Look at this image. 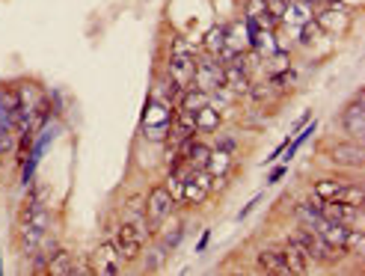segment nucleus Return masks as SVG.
<instances>
[{"label":"nucleus","mask_w":365,"mask_h":276,"mask_svg":"<svg viewBox=\"0 0 365 276\" xmlns=\"http://www.w3.org/2000/svg\"><path fill=\"white\" fill-rule=\"evenodd\" d=\"M149 237H152V235H149V229H145L143 217H125L122 223L116 226L110 244H113L116 252L122 255V262L131 265V262L140 259V252H143L145 244H149Z\"/></svg>","instance_id":"obj_1"},{"label":"nucleus","mask_w":365,"mask_h":276,"mask_svg":"<svg viewBox=\"0 0 365 276\" xmlns=\"http://www.w3.org/2000/svg\"><path fill=\"white\" fill-rule=\"evenodd\" d=\"M175 199L170 196V190L163 184H152L145 190V199H143V223L149 229V235H158V229L167 223V220L175 214Z\"/></svg>","instance_id":"obj_3"},{"label":"nucleus","mask_w":365,"mask_h":276,"mask_svg":"<svg viewBox=\"0 0 365 276\" xmlns=\"http://www.w3.org/2000/svg\"><path fill=\"white\" fill-rule=\"evenodd\" d=\"M208 155H211V143H205L199 134H193L190 140H185L178 145V158L185 160L190 170H205Z\"/></svg>","instance_id":"obj_13"},{"label":"nucleus","mask_w":365,"mask_h":276,"mask_svg":"<svg viewBox=\"0 0 365 276\" xmlns=\"http://www.w3.org/2000/svg\"><path fill=\"white\" fill-rule=\"evenodd\" d=\"M208 241H211V229H205V232H202V237H199V244H196V252L208 250Z\"/></svg>","instance_id":"obj_34"},{"label":"nucleus","mask_w":365,"mask_h":276,"mask_svg":"<svg viewBox=\"0 0 365 276\" xmlns=\"http://www.w3.org/2000/svg\"><path fill=\"white\" fill-rule=\"evenodd\" d=\"M285 173H288V167L282 163V167H277V170H273V173L267 175V184H277V181H282V178H285Z\"/></svg>","instance_id":"obj_33"},{"label":"nucleus","mask_w":365,"mask_h":276,"mask_svg":"<svg viewBox=\"0 0 365 276\" xmlns=\"http://www.w3.org/2000/svg\"><path fill=\"white\" fill-rule=\"evenodd\" d=\"M348 181V178H341V175H327V178H318V181H312V193L315 199H321V202H327V199H333L336 196V190L341 188V184Z\"/></svg>","instance_id":"obj_25"},{"label":"nucleus","mask_w":365,"mask_h":276,"mask_svg":"<svg viewBox=\"0 0 365 276\" xmlns=\"http://www.w3.org/2000/svg\"><path fill=\"white\" fill-rule=\"evenodd\" d=\"M344 252L354 255V259H359V255L365 252V232L359 226L348 229V237H344Z\"/></svg>","instance_id":"obj_28"},{"label":"nucleus","mask_w":365,"mask_h":276,"mask_svg":"<svg viewBox=\"0 0 365 276\" xmlns=\"http://www.w3.org/2000/svg\"><path fill=\"white\" fill-rule=\"evenodd\" d=\"M252 267L259 273H270V276H288V267H285L279 244H264L259 252H255Z\"/></svg>","instance_id":"obj_12"},{"label":"nucleus","mask_w":365,"mask_h":276,"mask_svg":"<svg viewBox=\"0 0 365 276\" xmlns=\"http://www.w3.org/2000/svg\"><path fill=\"white\" fill-rule=\"evenodd\" d=\"M193 86H199L202 92H214L217 86H223V63L217 60V57H208V53L199 51Z\"/></svg>","instance_id":"obj_9"},{"label":"nucleus","mask_w":365,"mask_h":276,"mask_svg":"<svg viewBox=\"0 0 365 276\" xmlns=\"http://www.w3.org/2000/svg\"><path fill=\"white\" fill-rule=\"evenodd\" d=\"M291 237H294V241L306 250V255H309V259H312L315 265H339L341 259H348V255H344L341 250L330 247L315 229H309V226L294 223V229H291Z\"/></svg>","instance_id":"obj_4"},{"label":"nucleus","mask_w":365,"mask_h":276,"mask_svg":"<svg viewBox=\"0 0 365 276\" xmlns=\"http://www.w3.org/2000/svg\"><path fill=\"white\" fill-rule=\"evenodd\" d=\"M267 12V4H264V0H247V4H244V21H259V18Z\"/></svg>","instance_id":"obj_29"},{"label":"nucleus","mask_w":365,"mask_h":276,"mask_svg":"<svg viewBox=\"0 0 365 276\" xmlns=\"http://www.w3.org/2000/svg\"><path fill=\"white\" fill-rule=\"evenodd\" d=\"M173 113H175L173 104H167L158 96H149V101H145V107H143V116H140L143 137L152 140V143H163V140H167V134H170Z\"/></svg>","instance_id":"obj_2"},{"label":"nucleus","mask_w":365,"mask_h":276,"mask_svg":"<svg viewBox=\"0 0 365 276\" xmlns=\"http://www.w3.org/2000/svg\"><path fill=\"white\" fill-rule=\"evenodd\" d=\"M327 158H330L333 167L341 170H362L365 167V149H362V140H351L344 137L341 143H336L333 149H327Z\"/></svg>","instance_id":"obj_6"},{"label":"nucleus","mask_w":365,"mask_h":276,"mask_svg":"<svg viewBox=\"0 0 365 276\" xmlns=\"http://www.w3.org/2000/svg\"><path fill=\"white\" fill-rule=\"evenodd\" d=\"M196 57L193 53H170L167 57V78L173 83H178L181 89H187L193 83V75H196Z\"/></svg>","instance_id":"obj_11"},{"label":"nucleus","mask_w":365,"mask_h":276,"mask_svg":"<svg viewBox=\"0 0 365 276\" xmlns=\"http://www.w3.org/2000/svg\"><path fill=\"white\" fill-rule=\"evenodd\" d=\"M318 211L324 220H333V223H344V226H359V220H362V208L344 205V202H336V199L321 202Z\"/></svg>","instance_id":"obj_15"},{"label":"nucleus","mask_w":365,"mask_h":276,"mask_svg":"<svg viewBox=\"0 0 365 276\" xmlns=\"http://www.w3.org/2000/svg\"><path fill=\"white\" fill-rule=\"evenodd\" d=\"M259 202H262V196H252V199L247 202V205L241 208V214H238V220H247V214H252V208H255V205H259Z\"/></svg>","instance_id":"obj_32"},{"label":"nucleus","mask_w":365,"mask_h":276,"mask_svg":"<svg viewBox=\"0 0 365 276\" xmlns=\"http://www.w3.org/2000/svg\"><path fill=\"white\" fill-rule=\"evenodd\" d=\"M252 27V24H250ZM279 51V42H277V30H259L252 27L250 30V53H255L259 60H267L270 53Z\"/></svg>","instance_id":"obj_17"},{"label":"nucleus","mask_w":365,"mask_h":276,"mask_svg":"<svg viewBox=\"0 0 365 276\" xmlns=\"http://www.w3.org/2000/svg\"><path fill=\"white\" fill-rule=\"evenodd\" d=\"M223 128V110L217 104H205L202 110L196 113V134L199 137H211Z\"/></svg>","instance_id":"obj_18"},{"label":"nucleus","mask_w":365,"mask_h":276,"mask_svg":"<svg viewBox=\"0 0 365 276\" xmlns=\"http://www.w3.org/2000/svg\"><path fill=\"white\" fill-rule=\"evenodd\" d=\"M205 170H208L214 178L232 175V170H235V155H229V152H223V149H214V145H211V155H208Z\"/></svg>","instance_id":"obj_21"},{"label":"nucleus","mask_w":365,"mask_h":276,"mask_svg":"<svg viewBox=\"0 0 365 276\" xmlns=\"http://www.w3.org/2000/svg\"><path fill=\"white\" fill-rule=\"evenodd\" d=\"M264 63V75L267 78H273V75H282V71L285 68H291V57H288V53L279 48L277 53H270V57L267 60H262Z\"/></svg>","instance_id":"obj_27"},{"label":"nucleus","mask_w":365,"mask_h":276,"mask_svg":"<svg viewBox=\"0 0 365 276\" xmlns=\"http://www.w3.org/2000/svg\"><path fill=\"white\" fill-rule=\"evenodd\" d=\"M315 24L327 36H344L354 27V15L348 6H341L339 0H333V4H324L315 9Z\"/></svg>","instance_id":"obj_5"},{"label":"nucleus","mask_w":365,"mask_h":276,"mask_svg":"<svg viewBox=\"0 0 365 276\" xmlns=\"http://www.w3.org/2000/svg\"><path fill=\"white\" fill-rule=\"evenodd\" d=\"M217 134H220V131H217ZM214 149H223V152L235 155V152H238V140H235L232 134H220V137H217V143H214Z\"/></svg>","instance_id":"obj_30"},{"label":"nucleus","mask_w":365,"mask_h":276,"mask_svg":"<svg viewBox=\"0 0 365 276\" xmlns=\"http://www.w3.org/2000/svg\"><path fill=\"white\" fill-rule=\"evenodd\" d=\"M333 199H336V202H344V205H356V208H362L365 190H362V184H359V181H344L341 188L336 190Z\"/></svg>","instance_id":"obj_26"},{"label":"nucleus","mask_w":365,"mask_h":276,"mask_svg":"<svg viewBox=\"0 0 365 276\" xmlns=\"http://www.w3.org/2000/svg\"><path fill=\"white\" fill-rule=\"evenodd\" d=\"M339 125H341V134L344 137L365 140V101H362V92H356V96L341 107Z\"/></svg>","instance_id":"obj_8"},{"label":"nucleus","mask_w":365,"mask_h":276,"mask_svg":"<svg viewBox=\"0 0 365 276\" xmlns=\"http://www.w3.org/2000/svg\"><path fill=\"white\" fill-rule=\"evenodd\" d=\"M312 18H315V6L309 4V0H288V6L282 12V18H279V24L288 27L291 33H297L306 21H312Z\"/></svg>","instance_id":"obj_16"},{"label":"nucleus","mask_w":365,"mask_h":276,"mask_svg":"<svg viewBox=\"0 0 365 276\" xmlns=\"http://www.w3.org/2000/svg\"><path fill=\"white\" fill-rule=\"evenodd\" d=\"M288 143H291V140H282V143L277 145V149H273V152L267 155V163H270V160H279V158L285 155V149H288Z\"/></svg>","instance_id":"obj_31"},{"label":"nucleus","mask_w":365,"mask_h":276,"mask_svg":"<svg viewBox=\"0 0 365 276\" xmlns=\"http://www.w3.org/2000/svg\"><path fill=\"white\" fill-rule=\"evenodd\" d=\"M279 250H282V259H285V267H288V276H309L315 270V262L306 255V250L294 241V237H285V241L279 244Z\"/></svg>","instance_id":"obj_10"},{"label":"nucleus","mask_w":365,"mask_h":276,"mask_svg":"<svg viewBox=\"0 0 365 276\" xmlns=\"http://www.w3.org/2000/svg\"><path fill=\"white\" fill-rule=\"evenodd\" d=\"M45 273H51V276H81V273H89V265L81 262L75 252L63 247V250L48 262Z\"/></svg>","instance_id":"obj_14"},{"label":"nucleus","mask_w":365,"mask_h":276,"mask_svg":"<svg viewBox=\"0 0 365 276\" xmlns=\"http://www.w3.org/2000/svg\"><path fill=\"white\" fill-rule=\"evenodd\" d=\"M89 265V273H98V276H119L125 273V262H122V255L116 252V247L110 241H101L93 255L86 259Z\"/></svg>","instance_id":"obj_7"},{"label":"nucleus","mask_w":365,"mask_h":276,"mask_svg":"<svg viewBox=\"0 0 365 276\" xmlns=\"http://www.w3.org/2000/svg\"><path fill=\"white\" fill-rule=\"evenodd\" d=\"M205 104H211V96H208V92H202V89H199V86H187V89H181V96H178V110H187V113H199V110H202Z\"/></svg>","instance_id":"obj_20"},{"label":"nucleus","mask_w":365,"mask_h":276,"mask_svg":"<svg viewBox=\"0 0 365 276\" xmlns=\"http://www.w3.org/2000/svg\"><path fill=\"white\" fill-rule=\"evenodd\" d=\"M158 241L163 244V247H167L170 252L173 250H178V244H181V237H185V220H167V223H163L160 229H158Z\"/></svg>","instance_id":"obj_22"},{"label":"nucleus","mask_w":365,"mask_h":276,"mask_svg":"<svg viewBox=\"0 0 365 276\" xmlns=\"http://www.w3.org/2000/svg\"><path fill=\"white\" fill-rule=\"evenodd\" d=\"M208 196H211V190H205L196 178H187V181H185V193H181V205H178V208H185V205L199 208V205H205V202H208Z\"/></svg>","instance_id":"obj_24"},{"label":"nucleus","mask_w":365,"mask_h":276,"mask_svg":"<svg viewBox=\"0 0 365 276\" xmlns=\"http://www.w3.org/2000/svg\"><path fill=\"white\" fill-rule=\"evenodd\" d=\"M140 259H143V265H145V273H160L163 267H167V262H170V250L163 247L160 241H155L152 247L145 244L143 252H140Z\"/></svg>","instance_id":"obj_19"},{"label":"nucleus","mask_w":365,"mask_h":276,"mask_svg":"<svg viewBox=\"0 0 365 276\" xmlns=\"http://www.w3.org/2000/svg\"><path fill=\"white\" fill-rule=\"evenodd\" d=\"M223 45H226V24L205 30V36L199 39V48H202V53H208V57H217V53L223 51Z\"/></svg>","instance_id":"obj_23"},{"label":"nucleus","mask_w":365,"mask_h":276,"mask_svg":"<svg viewBox=\"0 0 365 276\" xmlns=\"http://www.w3.org/2000/svg\"><path fill=\"white\" fill-rule=\"evenodd\" d=\"M0 170H4V155H0Z\"/></svg>","instance_id":"obj_35"}]
</instances>
